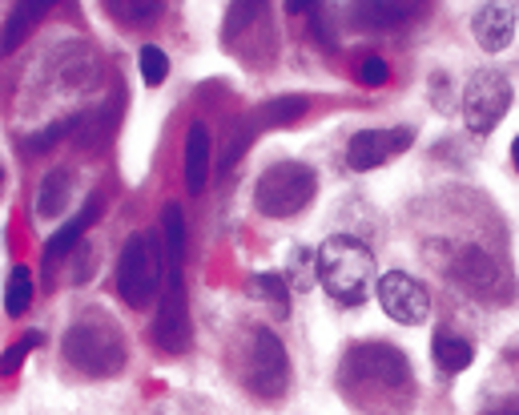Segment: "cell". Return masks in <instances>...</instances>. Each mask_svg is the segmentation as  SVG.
Masks as SVG:
<instances>
[{
	"instance_id": "cell-1",
	"label": "cell",
	"mask_w": 519,
	"mask_h": 415,
	"mask_svg": "<svg viewBox=\"0 0 519 415\" xmlns=\"http://www.w3.org/2000/svg\"><path fill=\"white\" fill-rule=\"evenodd\" d=\"M338 387L367 415H403L411 403V367L399 347L363 343L351 347L338 371Z\"/></svg>"
},
{
	"instance_id": "cell-2",
	"label": "cell",
	"mask_w": 519,
	"mask_h": 415,
	"mask_svg": "<svg viewBox=\"0 0 519 415\" xmlns=\"http://www.w3.org/2000/svg\"><path fill=\"white\" fill-rule=\"evenodd\" d=\"M314 274L330 299H338L342 307H355V303H363V295L375 279V254L359 238L338 234V238H326L318 246Z\"/></svg>"
},
{
	"instance_id": "cell-3",
	"label": "cell",
	"mask_w": 519,
	"mask_h": 415,
	"mask_svg": "<svg viewBox=\"0 0 519 415\" xmlns=\"http://www.w3.org/2000/svg\"><path fill=\"white\" fill-rule=\"evenodd\" d=\"M61 351L81 375H93V379H109L125 367V339H121L117 323L105 315H89V319L73 323Z\"/></svg>"
},
{
	"instance_id": "cell-4",
	"label": "cell",
	"mask_w": 519,
	"mask_h": 415,
	"mask_svg": "<svg viewBox=\"0 0 519 415\" xmlns=\"http://www.w3.org/2000/svg\"><path fill=\"white\" fill-rule=\"evenodd\" d=\"M161 279H165V250H161V234H133L121 246L117 258V291L129 307H149L153 299H161Z\"/></svg>"
},
{
	"instance_id": "cell-5",
	"label": "cell",
	"mask_w": 519,
	"mask_h": 415,
	"mask_svg": "<svg viewBox=\"0 0 519 415\" xmlns=\"http://www.w3.org/2000/svg\"><path fill=\"white\" fill-rule=\"evenodd\" d=\"M242 383L250 387L254 399H266V403H278L286 395L290 359H286V347L278 343L274 331H266V327L250 331L246 351H242Z\"/></svg>"
},
{
	"instance_id": "cell-6",
	"label": "cell",
	"mask_w": 519,
	"mask_h": 415,
	"mask_svg": "<svg viewBox=\"0 0 519 415\" xmlns=\"http://www.w3.org/2000/svg\"><path fill=\"white\" fill-rule=\"evenodd\" d=\"M314 190H318V178H314L310 166H302V162H278V166H270L258 178L254 206L266 218H294V214H302L310 206Z\"/></svg>"
},
{
	"instance_id": "cell-7",
	"label": "cell",
	"mask_w": 519,
	"mask_h": 415,
	"mask_svg": "<svg viewBox=\"0 0 519 415\" xmlns=\"http://www.w3.org/2000/svg\"><path fill=\"white\" fill-rule=\"evenodd\" d=\"M165 295L153 319V343L165 355H186L194 343V327H190V299H186V283H182V266H165Z\"/></svg>"
},
{
	"instance_id": "cell-8",
	"label": "cell",
	"mask_w": 519,
	"mask_h": 415,
	"mask_svg": "<svg viewBox=\"0 0 519 415\" xmlns=\"http://www.w3.org/2000/svg\"><path fill=\"white\" fill-rule=\"evenodd\" d=\"M507 109H511V81L503 73L483 69V73H475L467 81V89H463V121H467L471 133L487 137L507 117Z\"/></svg>"
},
{
	"instance_id": "cell-9",
	"label": "cell",
	"mask_w": 519,
	"mask_h": 415,
	"mask_svg": "<svg viewBox=\"0 0 519 415\" xmlns=\"http://www.w3.org/2000/svg\"><path fill=\"white\" fill-rule=\"evenodd\" d=\"M379 307L403 327H419L431 315V299H427L423 283H415L403 270H391L379 279Z\"/></svg>"
},
{
	"instance_id": "cell-10",
	"label": "cell",
	"mask_w": 519,
	"mask_h": 415,
	"mask_svg": "<svg viewBox=\"0 0 519 415\" xmlns=\"http://www.w3.org/2000/svg\"><path fill=\"white\" fill-rule=\"evenodd\" d=\"M411 129H363V133H355L351 137V146H346V166L351 170H375V166H383L391 154H399V150H407L411 146Z\"/></svg>"
},
{
	"instance_id": "cell-11",
	"label": "cell",
	"mask_w": 519,
	"mask_h": 415,
	"mask_svg": "<svg viewBox=\"0 0 519 415\" xmlns=\"http://www.w3.org/2000/svg\"><path fill=\"white\" fill-rule=\"evenodd\" d=\"M455 274H459V283H463L471 295H479L483 303L507 295V274H503V266H499L487 250H479V246L459 250V258H455Z\"/></svg>"
},
{
	"instance_id": "cell-12",
	"label": "cell",
	"mask_w": 519,
	"mask_h": 415,
	"mask_svg": "<svg viewBox=\"0 0 519 415\" xmlns=\"http://www.w3.org/2000/svg\"><path fill=\"white\" fill-rule=\"evenodd\" d=\"M471 33L479 41V49L487 53H503L515 37V9L511 5H483L475 17H471Z\"/></svg>"
},
{
	"instance_id": "cell-13",
	"label": "cell",
	"mask_w": 519,
	"mask_h": 415,
	"mask_svg": "<svg viewBox=\"0 0 519 415\" xmlns=\"http://www.w3.org/2000/svg\"><path fill=\"white\" fill-rule=\"evenodd\" d=\"M45 13H49L45 0H21V5L9 13V21L0 25V53H17L33 37V29L45 21Z\"/></svg>"
},
{
	"instance_id": "cell-14",
	"label": "cell",
	"mask_w": 519,
	"mask_h": 415,
	"mask_svg": "<svg viewBox=\"0 0 519 415\" xmlns=\"http://www.w3.org/2000/svg\"><path fill=\"white\" fill-rule=\"evenodd\" d=\"M206 178H210V129L202 121H194L186 133V190L202 194Z\"/></svg>"
},
{
	"instance_id": "cell-15",
	"label": "cell",
	"mask_w": 519,
	"mask_h": 415,
	"mask_svg": "<svg viewBox=\"0 0 519 415\" xmlns=\"http://www.w3.org/2000/svg\"><path fill=\"white\" fill-rule=\"evenodd\" d=\"M431 355H435V363H439V371H447V375H459V371H467L471 363H475V347L463 339V335H455L451 327H443V331H435V343H431Z\"/></svg>"
},
{
	"instance_id": "cell-16",
	"label": "cell",
	"mask_w": 519,
	"mask_h": 415,
	"mask_svg": "<svg viewBox=\"0 0 519 415\" xmlns=\"http://www.w3.org/2000/svg\"><path fill=\"white\" fill-rule=\"evenodd\" d=\"M69 194H73V174H69V166L49 170V174L41 178V186H37V214H41V218H57V214H65Z\"/></svg>"
},
{
	"instance_id": "cell-17",
	"label": "cell",
	"mask_w": 519,
	"mask_h": 415,
	"mask_svg": "<svg viewBox=\"0 0 519 415\" xmlns=\"http://www.w3.org/2000/svg\"><path fill=\"white\" fill-rule=\"evenodd\" d=\"M97 210H101V194H93V198H89V206H85L77 218H69V226H61V230L49 238V246H45V262H53V258L69 254V250L77 246V238L85 234V226L97 218Z\"/></svg>"
},
{
	"instance_id": "cell-18",
	"label": "cell",
	"mask_w": 519,
	"mask_h": 415,
	"mask_svg": "<svg viewBox=\"0 0 519 415\" xmlns=\"http://www.w3.org/2000/svg\"><path fill=\"white\" fill-rule=\"evenodd\" d=\"M161 234H165V266H182L186 262V218L182 206H165L161 214Z\"/></svg>"
},
{
	"instance_id": "cell-19",
	"label": "cell",
	"mask_w": 519,
	"mask_h": 415,
	"mask_svg": "<svg viewBox=\"0 0 519 415\" xmlns=\"http://www.w3.org/2000/svg\"><path fill=\"white\" fill-rule=\"evenodd\" d=\"M29 303H33V274H29V266H13L9 287H5V311L17 319L29 311Z\"/></svg>"
},
{
	"instance_id": "cell-20",
	"label": "cell",
	"mask_w": 519,
	"mask_h": 415,
	"mask_svg": "<svg viewBox=\"0 0 519 415\" xmlns=\"http://www.w3.org/2000/svg\"><path fill=\"white\" fill-rule=\"evenodd\" d=\"M250 287H254V295H262V299L274 307V315H278V319L290 311V303H286V299H290V287L278 279V274H258V279H254Z\"/></svg>"
},
{
	"instance_id": "cell-21",
	"label": "cell",
	"mask_w": 519,
	"mask_h": 415,
	"mask_svg": "<svg viewBox=\"0 0 519 415\" xmlns=\"http://www.w3.org/2000/svg\"><path fill=\"white\" fill-rule=\"evenodd\" d=\"M33 347H41V331H29L21 343H13L5 355H0V379H9V375H17L21 371V363L33 355Z\"/></svg>"
},
{
	"instance_id": "cell-22",
	"label": "cell",
	"mask_w": 519,
	"mask_h": 415,
	"mask_svg": "<svg viewBox=\"0 0 519 415\" xmlns=\"http://www.w3.org/2000/svg\"><path fill=\"white\" fill-rule=\"evenodd\" d=\"M415 13V5H359L363 25H399Z\"/></svg>"
},
{
	"instance_id": "cell-23",
	"label": "cell",
	"mask_w": 519,
	"mask_h": 415,
	"mask_svg": "<svg viewBox=\"0 0 519 415\" xmlns=\"http://www.w3.org/2000/svg\"><path fill=\"white\" fill-rule=\"evenodd\" d=\"M141 77H145V85H161V81L169 77V57H165L157 45H145V49H141Z\"/></svg>"
},
{
	"instance_id": "cell-24",
	"label": "cell",
	"mask_w": 519,
	"mask_h": 415,
	"mask_svg": "<svg viewBox=\"0 0 519 415\" xmlns=\"http://www.w3.org/2000/svg\"><path fill=\"white\" fill-rule=\"evenodd\" d=\"M310 262H314V254H310L306 246H294V254H290V279H294V291H310V287H314L318 274H310Z\"/></svg>"
},
{
	"instance_id": "cell-25",
	"label": "cell",
	"mask_w": 519,
	"mask_h": 415,
	"mask_svg": "<svg viewBox=\"0 0 519 415\" xmlns=\"http://www.w3.org/2000/svg\"><path fill=\"white\" fill-rule=\"evenodd\" d=\"M302 109H306V97H282L266 105V121H290V117H302Z\"/></svg>"
},
{
	"instance_id": "cell-26",
	"label": "cell",
	"mask_w": 519,
	"mask_h": 415,
	"mask_svg": "<svg viewBox=\"0 0 519 415\" xmlns=\"http://www.w3.org/2000/svg\"><path fill=\"white\" fill-rule=\"evenodd\" d=\"M387 77H391V65H387L383 57H367V61H363V69H359V81H363V85H371V89H375V85H383Z\"/></svg>"
},
{
	"instance_id": "cell-27",
	"label": "cell",
	"mask_w": 519,
	"mask_h": 415,
	"mask_svg": "<svg viewBox=\"0 0 519 415\" xmlns=\"http://www.w3.org/2000/svg\"><path fill=\"white\" fill-rule=\"evenodd\" d=\"M61 133H73V121H57V125H49L45 133H37V137H33V142H29V150L45 154L49 146H57V142H61Z\"/></svg>"
},
{
	"instance_id": "cell-28",
	"label": "cell",
	"mask_w": 519,
	"mask_h": 415,
	"mask_svg": "<svg viewBox=\"0 0 519 415\" xmlns=\"http://www.w3.org/2000/svg\"><path fill=\"white\" fill-rule=\"evenodd\" d=\"M487 415H519V403H507V407H495V411H487Z\"/></svg>"
},
{
	"instance_id": "cell-29",
	"label": "cell",
	"mask_w": 519,
	"mask_h": 415,
	"mask_svg": "<svg viewBox=\"0 0 519 415\" xmlns=\"http://www.w3.org/2000/svg\"><path fill=\"white\" fill-rule=\"evenodd\" d=\"M511 162H515V170H519V137L511 142Z\"/></svg>"
},
{
	"instance_id": "cell-30",
	"label": "cell",
	"mask_w": 519,
	"mask_h": 415,
	"mask_svg": "<svg viewBox=\"0 0 519 415\" xmlns=\"http://www.w3.org/2000/svg\"><path fill=\"white\" fill-rule=\"evenodd\" d=\"M0 182H5V170H0Z\"/></svg>"
}]
</instances>
